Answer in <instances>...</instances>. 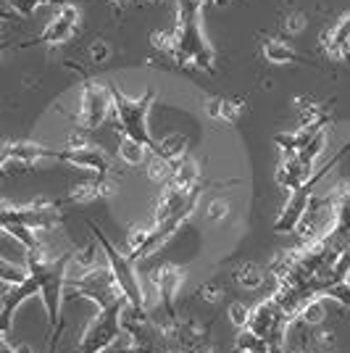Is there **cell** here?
Instances as JSON below:
<instances>
[{"label": "cell", "instance_id": "1", "mask_svg": "<svg viewBox=\"0 0 350 353\" xmlns=\"http://www.w3.org/2000/svg\"><path fill=\"white\" fill-rule=\"evenodd\" d=\"M200 192H203V185L182 188V185H174V182H166L158 195V203H156L153 227L145 232V243L134 250V253H130L132 261H140V259H145L150 253H156L169 237L174 235L176 230L192 216Z\"/></svg>", "mask_w": 350, "mask_h": 353}, {"label": "cell", "instance_id": "2", "mask_svg": "<svg viewBox=\"0 0 350 353\" xmlns=\"http://www.w3.org/2000/svg\"><path fill=\"white\" fill-rule=\"evenodd\" d=\"M205 0H179L176 30L166 43V53L179 63H190L203 72L214 69V50L200 30V8Z\"/></svg>", "mask_w": 350, "mask_h": 353}, {"label": "cell", "instance_id": "3", "mask_svg": "<svg viewBox=\"0 0 350 353\" xmlns=\"http://www.w3.org/2000/svg\"><path fill=\"white\" fill-rule=\"evenodd\" d=\"M74 253L63 256H48L45 248L27 250L24 264L30 269V274L40 285V295L48 309V322L53 327V340L61 338V303H63V288H66V266L72 261Z\"/></svg>", "mask_w": 350, "mask_h": 353}, {"label": "cell", "instance_id": "4", "mask_svg": "<svg viewBox=\"0 0 350 353\" xmlns=\"http://www.w3.org/2000/svg\"><path fill=\"white\" fill-rule=\"evenodd\" d=\"M111 92H114V117H116L121 134L137 140V143H143L153 156L166 159L161 143H156L150 137V132H147V114H150V105L156 101V92L147 90L143 98H127L116 85H111Z\"/></svg>", "mask_w": 350, "mask_h": 353}, {"label": "cell", "instance_id": "5", "mask_svg": "<svg viewBox=\"0 0 350 353\" xmlns=\"http://www.w3.org/2000/svg\"><path fill=\"white\" fill-rule=\"evenodd\" d=\"M66 285L79 298H88L92 303H98V309H105V306H114V303L127 301L124 293H121V288H119L116 277H114V272H111V266H108V261H105V266L101 264L90 266L85 274L74 277Z\"/></svg>", "mask_w": 350, "mask_h": 353}, {"label": "cell", "instance_id": "6", "mask_svg": "<svg viewBox=\"0 0 350 353\" xmlns=\"http://www.w3.org/2000/svg\"><path fill=\"white\" fill-rule=\"evenodd\" d=\"M127 303H130V301H121V303H114V306L98 309L95 319L82 330L79 353H103L116 343L119 335L124 332L121 314H124V306H127Z\"/></svg>", "mask_w": 350, "mask_h": 353}, {"label": "cell", "instance_id": "7", "mask_svg": "<svg viewBox=\"0 0 350 353\" xmlns=\"http://www.w3.org/2000/svg\"><path fill=\"white\" fill-rule=\"evenodd\" d=\"M90 227H92V232H95L98 243H101V250L105 253V261H108V266H111V272H114V277H116L124 298L130 301L134 309H145V295H143V285H140V280H137V272H134L132 256L119 253V250L114 248V243L103 235L101 227H95V224H90Z\"/></svg>", "mask_w": 350, "mask_h": 353}, {"label": "cell", "instance_id": "8", "mask_svg": "<svg viewBox=\"0 0 350 353\" xmlns=\"http://www.w3.org/2000/svg\"><path fill=\"white\" fill-rule=\"evenodd\" d=\"M114 105V92L105 85L98 82H88L82 88V98H79V111H76V121L82 130H98L103 121L108 119V111Z\"/></svg>", "mask_w": 350, "mask_h": 353}, {"label": "cell", "instance_id": "9", "mask_svg": "<svg viewBox=\"0 0 350 353\" xmlns=\"http://www.w3.org/2000/svg\"><path fill=\"white\" fill-rule=\"evenodd\" d=\"M61 208H63V203H59V201H37V203H27V206L6 203L0 221H14V224L30 227V230H48V227L61 221Z\"/></svg>", "mask_w": 350, "mask_h": 353}, {"label": "cell", "instance_id": "10", "mask_svg": "<svg viewBox=\"0 0 350 353\" xmlns=\"http://www.w3.org/2000/svg\"><path fill=\"white\" fill-rule=\"evenodd\" d=\"M50 159L56 161H66L72 166H79L85 172H92V174L105 176L111 172V161L105 159V153L98 150V148L88 145V143H76L72 148H50Z\"/></svg>", "mask_w": 350, "mask_h": 353}, {"label": "cell", "instance_id": "11", "mask_svg": "<svg viewBox=\"0 0 350 353\" xmlns=\"http://www.w3.org/2000/svg\"><path fill=\"white\" fill-rule=\"evenodd\" d=\"M182 280H185V266H176V264H163L161 269H156V274H153V285H156L158 298H161V311H163V316H166V322L161 324V327H166V324H172L176 319L174 298H176V290H179Z\"/></svg>", "mask_w": 350, "mask_h": 353}, {"label": "cell", "instance_id": "12", "mask_svg": "<svg viewBox=\"0 0 350 353\" xmlns=\"http://www.w3.org/2000/svg\"><path fill=\"white\" fill-rule=\"evenodd\" d=\"M313 179V163L303 161L298 153H282V163L277 169V182L290 192H298Z\"/></svg>", "mask_w": 350, "mask_h": 353}, {"label": "cell", "instance_id": "13", "mask_svg": "<svg viewBox=\"0 0 350 353\" xmlns=\"http://www.w3.org/2000/svg\"><path fill=\"white\" fill-rule=\"evenodd\" d=\"M34 295H40V285H37V280L32 274L24 282H19V285H3V319H0L3 322V335H8L16 309L24 301L34 298Z\"/></svg>", "mask_w": 350, "mask_h": 353}, {"label": "cell", "instance_id": "14", "mask_svg": "<svg viewBox=\"0 0 350 353\" xmlns=\"http://www.w3.org/2000/svg\"><path fill=\"white\" fill-rule=\"evenodd\" d=\"M79 21V11L74 6H61V11L56 14V19L48 24V30L34 40V43H43V45H59L63 40L72 37L74 27Z\"/></svg>", "mask_w": 350, "mask_h": 353}, {"label": "cell", "instance_id": "15", "mask_svg": "<svg viewBox=\"0 0 350 353\" xmlns=\"http://www.w3.org/2000/svg\"><path fill=\"white\" fill-rule=\"evenodd\" d=\"M324 53L332 61H350V14H345L324 34Z\"/></svg>", "mask_w": 350, "mask_h": 353}, {"label": "cell", "instance_id": "16", "mask_svg": "<svg viewBox=\"0 0 350 353\" xmlns=\"http://www.w3.org/2000/svg\"><path fill=\"white\" fill-rule=\"evenodd\" d=\"M116 190V185H111L108 182V176H90L85 179L82 185H76L72 190V195L66 198V203H92V201H98V198H105V195H111V192Z\"/></svg>", "mask_w": 350, "mask_h": 353}, {"label": "cell", "instance_id": "17", "mask_svg": "<svg viewBox=\"0 0 350 353\" xmlns=\"http://www.w3.org/2000/svg\"><path fill=\"white\" fill-rule=\"evenodd\" d=\"M147 150L143 143H137V140H132V137H121V143H119V159L124 163H130V166H140V163H145L147 159ZM153 156V153H150Z\"/></svg>", "mask_w": 350, "mask_h": 353}, {"label": "cell", "instance_id": "18", "mask_svg": "<svg viewBox=\"0 0 350 353\" xmlns=\"http://www.w3.org/2000/svg\"><path fill=\"white\" fill-rule=\"evenodd\" d=\"M3 232L14 237L16 243H19L24 250H40L43 248V243L34 237V230H30V227H21V224H14V221H3Z\"/></svg>", "mask_w": 350, "mask_h": 353}, {"label": "cell", "instance_id": "19", "mask_svg": "<svg viewBox=\"0 0 350 353\" xmlns=\"http://www.w3.org/2000/svg\"><path fill=\"white\" fill-rule=\"evenodd\" d=\"M263 56L271 63H292V61H298V56H295V50H292L290 45H285L277 37L263 40Z\"/></svg>", "mask_w": 350, "mask_h": 353}, {"label": "cell", "instance_id": "20", "mask_svg": "<svg viewBox=\"0 0 350 353\" xmlns=\"http://www.w3.org/2000/svg\"><path fill=\"white\" fill-rule=\"evenodd\" d=\"M234 282L240 285V288H245V290H258L263 282H266V277H263V272L258 269L256 264H243L234 269Z\"/></svg>", "mask_w": 350, "mask_h": 353}, {"label": "cell", "instance_id": "21", "mask_svg": "<svg viewBox=\"0 0 350 353\" xmlns=\"http://www.w3.org/2000/svg\"><path fill=\"white\" fill-rule=\"evenodd\" d=\"M237 111H240V103H232V101H221V98H216V101L208 103V117L221 119V121H229V124L237 119Z\"/></svg>", "mask_w": 350, "mask_h": 353}, {"label": "cell", "instance_id": "22", "mask_svg": "<svg viewBox=\"0 0 350 353\" xmlns=\"http://www.w3.org/2000/svg\"><path fill=\"white\" fill-rule=\"evenodd\" d=\"M0 274H3V285H19V282L30 277V269H21V266H14L11 261H3Z\"/></svg>", "mask_w": 350, "mask_h": 353}, {"label": "cell", "instance_id": "23", "mask_svg": "<svg viewBox=\"0 0 350 353\" xmlns=\"http://www.w3.org/2000/svg\"><path fill=\"white\" fill-rule=\"evenodd\" d=\"M250 311H253V306H245V303H232L229 316H232V322L237 324L240 330H245V327H248V319H250Z\"/></svg>", "mask_w": 350, "mask_h": 353}, {"label": "cell", "instance_id": "24", "mask_svg": "<svg viewBox=\"0 0 350 353\" xmlns=\"http://www.w3.org/2000/svg\"><path fill=\"white\" fill-rule=\"evenodd\" d=\"M227 214H229V206H227V203H221V201H211V206H208V216H211V219L221 221Z\"/></svg>", "mask_w": 350, "mask_h": 353}, {"label": "cell", "instance_id": "25", "mask_svg": "<svg viewBox=\"0 0 350 353\" xmlns=\"http://www.w3.org/2000/svg\"><path fill=\"white\" fill-rule=\"evenodd\" d=\"M221 293H224V290H221L219 285H211V282H205L203 288H200V295H203V298H208V301H216V298H221Z\"/></svg>", "mask_w": 350, "mask_h": 353}, {"label": "cell", "instance_id": "26", "mask_svg": "<svg viewBox=\"0 0 350 353\" xmlns=\"http://www.w3.org/2000/svg\"><path fill=\"white\" fill-rule=\"evenodd\" d=\"M56 345H59V340H53V343H50V353H56Z\"/></svg>", "mask_w": 350, "mask_h": 353}]
</instances>
